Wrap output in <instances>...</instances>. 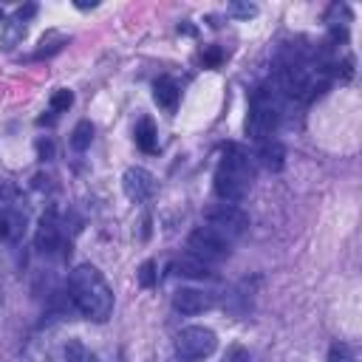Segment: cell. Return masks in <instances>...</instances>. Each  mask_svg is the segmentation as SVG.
Returning <instances> with one entry per match:
<instances>
[{"label":"cell","mask_w":362,"mask_h":362,"mask_svg":"<svg viewBox=\"0 0 362 362\" xmlns=\"http://www.w3.org/2000/svg\"><path fill=\"white\" fill-rule=\"evenodd\" d=\"M201 57H204V65H212V68L221 62V51H218V48H206Z\"/></svg>","instance_id":"cb8c5ba5"},{"label":"cell","mask_w":362,"mask_h":362,"mask_svg":"<svg viewBox=\"0 0 362 362\" xmlns=\"http://www.w3.org/2000/svg\"><path fill=\"white\" fill-rule=\"evenodd\" d=\"M328 362H356V356H354L351 345H345V342H334L331 351H328Z\"/></svg>","instance_id":"ffe728a7"},{"label":"cell","mask_w":362,"mask_h":362,"mask_svg":"<svg viewBox=\"0 0 362 362\" xmlns=\"http://www.w3.org/2000/svg\"><path fill=\"white\" fill-rule=\"evenodd\" d=\"M223 362H249V351L243 345H232V348H226Z\"/></svg>","instance_id":"7402d4cb"},{"label":"cell","mask_w":362,"mask_h":362,"mask_svg":"<svg viewBox=\"0 0 362 362\" xmlns=\"http://www.w3.org/2000/svg\"><path fill=\"white\" fill-rule=\"evenodd\" d=\"M23 229V218L14 212H0V238H17Z\"/></svg>","instance_id":"e0dca14e"},{"label":"cell","mask_w":362,"mask_h":362,"mask_svg":"<svg viewBox=\"0 0 362 362\" xmlns=\"http://www.w3.org/2000/svg\"><path fill=\"white\" fill-rule=\"evenodd\" d=\"M215 305V297L212 294H206V291H201V288H178L175 294H173V308L175 311H181V314H187V317H192V314H204V311H209Z\"/></svg>","instance_id":"ba28073f"},{"label":"cell","mask_w":362,"mask_h":362,"mask_svg":"<svg viewBox=\"0 0 362 362\" xmlns=\"http://www.w3.org/2000/svg\"><path fill=\"white\" fill-rule=\"evenodd\" d=\"M173 272L181 274V277H192V280H206V277H212V269H209L204 260H198L195 255H189V252L173 260Z\"/></svg>","instance_id":"30bf717a"},{"label":"cell","mask_w":362,"mask_h":362,"mask_svg":"<svg viewBox=\"0 0 362 362\" xmlns=\"http://www.w3.org/2000/svg\"><path fill=\"white\" fill-rule=\"evenodd\" d=\"M206 226L215 229L218 235L229 238H240L249 229V215L243 209H238L235 204H218L212 209H206Z\"/></svg>","instance_id":"8992f818"},{"label":"cell","mask_w":362,"mask_h":362,"mask_svg":"<svg viewBox=\"0 0 362 362\" xmlns=\"http://www.w3.org/2000/svg\"><path fill=\"white\" fill-rule=\"evenodd\" d=\"M0 303H3V286H0Z\"/></svg>","instance_id":"4316f807"},{"label":"cell","mask_w":362,"mask_h":362,"mask_svg":"<svg viewBox=\"0 0 362 362\" xmlns=\"http://www.w3.org/2000/svg\"><path fill=\"white\" fill-rule=\"evenodd\" d=\"M139 283L144 288H153V283H156V260H144L139 266Z\"/></svg>","instance_id":"44dd1931"},{"label":"cell","mask_w":362,"mask_h":362,"mask_svg":"<svg viewBox=\"0 0 362 362\" xmlns=\"http://www.w3.org/2000/svg\"><path fill=\"white\" fill-rule=\"evenodd\" d=\"M65 362H99V359L82 339H68L65 342Z\"/></svg>","instance_id":"9a60e30c"},{"label":"cell","mask_w":362,"mask_h":362,"mask_svg":"<svg viewBox=\"0 0 362 362\" xmlns=\"http://www.w3.org/2000/svg\"><path fill=\"white\" fill-rule=\"evenodd\" d=\"M226 14H229V17H238V20H249V17L257 14V6H255V3H240V0H235V3L226 6Z\"/></svg>","instance_id":"ac0fdd59"},{"label":"cell","mask_w":362,"mask_h":362,"mask_svg":"<svg viewBox=\"0 0 362 362\" xmlns=\"http://www.w3.org/2000/svg\"><path fill=\"white\" fill-rule=\"evenodd\" d=\"M37 153H40L42 161L54 158V141H51V139H40V141H37Z\"/></svg>","instance_id":"603a6c76"},{"label":"cell","mask_w":362,"mask_h":362,"mask_svg":"<svg viewBox=\"0 0 362 362\" xmlns=\"http://www.w3.org/2000/svg\"><path fill=\"white\" fill-rule=\"evenodd\" d=\"M136 144H139L144 153H156V150H158V136H156L153 119H141V122L136 124Z\"/></svg>","instance_id":"5bb4252c"},{"label":"cell","mask_w":362,"mask_h":362,"mask_svg":"<svg viewBox=\"0 0 362 362\" xmlns=\"http://www.w3.org/2000/svg\"><path fill=\"white\" fill-rule=\"evenodd\" d=\"M0 20H3V11H0Z\"/></svg>","instance_id":"83f0119b"},{"label":"cell","mask_w":362,"mask_h":362,"mask_svg":"<svg viewBox=\"0 0 362 362\" xmlns=\"http://www.w3.org/2000/svg\"><path fill=\"white\" fill-rule=\"evenodd\" d=\"M74 6H76V8H96V0H90V3H85V0H76Z\"/></svg>","instance_id":"484cf974"},{"label":"cell","mask_w":362,"mask_h":362,"mask_svg":"<svg viewBox=\"0 0 362 362\" xmlns=\"http://www.w3.org/2000/svg\"><path fill=\"white\" fill-rule=\"evenodd\" d=\"M90 141H93V124H90L88 119L76 122V127L71 130V147L82 153V150H88V147H90Z\"/></svg>","instance_id":"2e32d148"},{"label":"cell","mask_w":362,"mask_h":362,"mask_svg":"<svg viewBox=\"0 0 362 362\" xmlns=\"http://www.w3.org/2000/svg\"><path fill=\"white\" fill-rule=\"evenodd\" d=\"M34 246L40 255H54L59 249V223L54 218V212H45L37 223V235H34Z\"/></svg>","instance_id":"9c48e42d"},{"label":"cell","mask_w":362,"mask_h":362,"mask_svg":"<svg viewBox=\"0 0 362 362\" xmlns=\"http://www.w3.org/2000/svg\"><path fill=\"white\" fill-rule=\"evenodd\" d=\"M153 99H156V105H161L164 110H173L175 102H178V85H175V79L158 76L156 85H153Z\"/></svg>","instance_id":"7c38bea8"},{"label":"cell","mask_w":362,"mask_h":362,"mask_svg":"<svg viewBox=\"0 0 362 362\" xmlns=\"http://www.w3.org/2000/svg\"><path fill=\"white\" fill-rule=\"evenodd\" d=\"M122 189L130 201H147L156 192V178L144 167H127L122 175Z\"/></svg>","instance_id":"52a82bcc"},{"label":"cell","mask_w":362,"mask_h":362,"mask_svg":"<svg viewBox=\"0 0 362 362\" xmlns=\"http://www.w3.org/2000/svg\"><path fill=\"white\" fill-rule=\"evenodd\" d=\"M187 249H189V255H195L198 260H212V263H218V260H226L229 257V240L223 238V235H218L215 229H209V226H198V229H192L189 232V238H187Z\"/></svg>","instance_id":"5b68a950"},{"label":"cell","mask_w":362,"mask_h":362,"mask_svg":"<svg viewBox=\"0 0 362 362\" xmlns=\"http://www.w3.org/2000/svg\"><path fill=\"white\" fill-rule=\"evenodd\" d=\"M257 158H260V164H263L266 170L277 173V170H283V164H286V147H283L280 141H274V139H266V141H260Z\"/></svg>","instance_id":"8fae6325"},{"label":"cell","mask_w":362,"mask_h":362,"mask_svg":"<svg viewBox=\"0 0 362 362\" xmlns=\"http://www.w3.org/2000/svg\"><path fill=\"white\" fill-rule=\"evenodd\" d=\"M34 11H37V6H25V8H17V20H23V23H25V20H28Z\"/></svg>","instance_id":"d4e9b609"},{"label":"cell","mask_w":362,"mask_h":362,"mask_svg":"<svg viewBox=\"0 0 362 362\" xmlns=\"http://www.w3.org/2000/svg\"><path fill=\"white\" fill-rule=\"evenodd\" d=\"M68 297L74 308L93 322H105L113 314V288L93 263H79L68 277Z\"/></svg>","instance_id":"6da1fadb"},{"label":"cell","mask_w":362,"mask_h":362,"mask_svg":"<svg viewBox=\"0 0 362 362\" xmlns=\"http://www.w3.org/2000/svg\"><path fill=\"white\" fill-rule=\"evenodd\" d=\"M23 37H25V23L23 20H6L3 23V31H0V48L3 51H11V48H17L20 42H23Z\"/></svg>","instance_id":"4fadbf2b"},{"label":"cell","mask_w":362,"mask_h":362,"mask_svg":"<svg viewBox=\"0 0 362 362\" xmlns=\"http://www.w3.org/2000/svg\"><path fill=\"white\" fill-rule=\"evenodd\" d=\"M71 105H74V90L59 88V90H54V93H51V110L62 113V110H68Z\"/></svg>","instance_id":"d6986e66"},{"label":"cell","mask_w":362,"mask_h":362,"mask_svg":"<svg viewBox=\"0 0 362 362\" xmlns=\"http://www.w3.org/2000/svg\"><path fill=\"white\" fill-rule=\"evenodd\" d=\"M215 348H218V337H215V331L206 328V325H187V328H181L178 337H175V354H178L184 362L206 359Z\"/></svg>","instance_id":"277c9868"},{"label":"cell","mask_w":362,"mask_h":362,"mask_svg":"<svg viewBox=\"0 0 362 362\" xmlns=\"http://www.w3.org/2000/svg\"><path fill=\"white\" fill-rule=\"evenodd\" d=\"M252 181H255V161L252 156L238 147V144H229L226 147V156L221 158L218 170H215V192L223 204H235V201H243L252 189Z\"/></svg>","instance_id":"7a4b0ae2"},{"label":"cell","mask_w":362,"mask_h":362,"mask_svg":"<svg viewBox=\"0 0 362 362\" xmlns=\"http://www.w3.org/2000/svg\"><path fill=\"white\" fill-rule=\"evenodd\" d=\"M280 122V102L269 88L255 90L252 105H249V119H246V133L255 141H266L272 139L274 127Z\"/></svg>","instance_id":"3957f363"}]
</instances>
